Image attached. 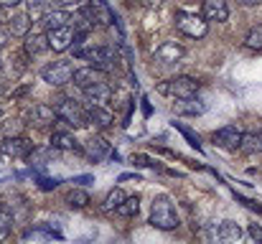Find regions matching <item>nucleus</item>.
<instances>
[{"label":"nucleus","mask_w":262,"mask_h":244,"mask_svg":"<svg viewBox=\"0 0 262 244\" xmlns=\"http://www.w3.org/2000/svg\"><path fill=\"white\" fill-rule=\"evenodd\" d=\"M54 112H56V120L67 122V125L74 127V130H82V127L89 125L87 109H84L77 99H67V97L56 99V102H54Z\"/></svg>","instance_id":"nucleus-2"},{"label":"nucleus","mask_w":262,"mask_h":244,"mask_svg":"<svg viewBox=\"0 0 262 244\" xmlns=\"http://www.w3.org/2000/svg\"><path fill=\"white\" fill-rule=\"evenodd\" d=\"M5 20H8V18H5V10H3V8H0V26H3V23H5Z\"/></svg>","instance_id":"nucleus-43"},{"label":"nucleus","mask_w":262,"mask_h":244,"mask_svg":"<svg viewBox=\"0 0 262 244\" xmlns=\"http://www.w3.org/2000/svg\"><path fill=\"white\" fill-rule=\"evenodd\" d=\"M84 3H87V0H56V5H59V8H64V10H72V8H74V10H79Z\"/></svg>","instance_id":"nucleus-35"},{"label":"nucleus","mask_w":262,"mask_h":244,"mask_svg":"<svg viewBox=\"0 0 262 244\" xmlns=\"http://www.w3.org/2000/svg\"><path fill=\"white\" fill-rule=\"evenodd\" d=\"M10 229H13V214L8 206L0 204V242H5L10 237Z\"/></svg>","instance_id":"nucleus-29"},{"label":"nucleus","mask_w":262,"mask_h":244,"mask_svg":"<svg viewBox=\"0 0 262 244\" xmlns=\"http://www.w3.org/2000/svg\"><path fill=\"white\" fill-rule=\"evenodd\" d=\"M245 46H247V49H252V51H260L262 49V26H255V28L247 33Z\"/></svg>","instance_id":"nucleus-31"},{"label":"nucleus","mask_w":262,"mask_h":244,"mask_svg":"<svg viewBox=\"0 0 262 244\" xmlns=\"http://www.w3.org/2000/svg\"><path fill=\"white\" fill-rule=\"evenodd\" d=\"M31 18H28V13H18V15H13L10 18V33L13 36H26L28 31H31Z\"/></svg>","instance_id":"nucleus-25"},{"label":"nucleus","mask_w":262,"mask_h":244,"mask_svg":"<svg viewBox=\"0 0 262 244\" xmlns=\"http://www.w3.org/2000/svg\"><path fill=\"white\" fill-rule=\"evenodd\" d=\"M82 92H84L87 102H94V104H107V102H110V97H112V84L104 79V81H97V84L87 86V89H82Z\"/></svg>","instance_id":"nucleus-16"},{"label":"nucleus","mask_w":262,"mask_h":244,"mask_svg":"<svg viewBox=\"0 0 262 244\" xmlns=\"http://www.w3.org/2000/svg\"><path fill=\"white\" fill-rule=\"evenodd\" d=\"M41 77L46 84H51V86H64V84H69L72 77H74V66H72V61H54V64H49L43 72H41Z\"/></svg>","instance_id":"nucleus-7"},{"label":"nucleus","mask_w":262,"mask_h":244,"mask_svg":"<svg viewBox=\"0 0 262 244\" xmlns=\"http://www.w3.org/2000/svg\"><path fill=\"white\" fill-rule=\"evenodd\" d=\"M0 153L8 158H28L33 153V143L28 138H5L0 143Z\"/></svg>","instance_id":"nucleus-9"},{"label":"nucleus","mask_w":262,"mask_h":244,"mask_svg":"<svg viewBox=\"0 0 262 244\" xmlns=\"http://www.w3.org/2000/svg\"><path fill=\"white\" fill-rule=\"evenodd\" d=\"M84 109H87V120L89 122H94L97 127H112L115 115L107 109V104H94V102H89Z\"/></svg>","instance_id":"nucleus-12"},{"label":"nucleus","mask_w":262,"mask_h":244,"mask_svg":"<svg viewBox=\"0 0 262 244\" xmlns=\"http://www.w3.org/2000/svg\"><path fill=\"white\" fill-rule=\"evenodd\" d=\"M239 150H242L245 156H255V153H262V127H257V130H250V132H242Z\"/></svg>","instance_id":"nucleus-20"},{"label":"nucleus","mask_w":262,"mask_h":244,"mask_svg":"<svg viewBox=\"0 0 262 244\" xmlns=\"http://www.w3.org/2000/svg\"><path fill=\"white\" fill-rule=\"evenodd\" d=\"M237 3H239V5H247V8H250V5H257V3H262V0H237Z\"/></svg>","instance_id":"nucleus-42"},{"label":"nucleus","mask_w":262,"mask_h":244,"mask_svg":"<svg viewBox=\"0 0 262 244\" xmlns=\"http://www.w3.org/2000/svg\"><path fill=\"white\" fill-rule=\"evenodd\" d=\"M183 54H186V49H183L181 43H176V41H163V43L156 49V59H158L161 64H178V61L183 59Z\"/></svg>","instance_id":"nucleus-11"},{"label":"nucleus","mask_w":262,"mask_h":244,"mask_svg":"<svg viewBox=\"0 0 262 244\" xmlns=\"http://www.w3.org/2000/svg\"><path fill=\"white\" fill-rule=\"evenodd\" d=\"M234 198L239 201V204H245L250 211H257V214H262V204H257V201H252V198H247V196H242V193H237L234 191Z\"/></svg>","instance_id":"nucleus-32"},{"label":"nucleus","mask_w":262,"mask_h":244,"mask_svg":"<svg viewBox=\"0 0 262 244\" xmlns=\"http://www.w3.org/2000/svg\"><path fill=\"white\" fill-rule=\"evenodd\" d=\"M110 150H112V148H110V143H107L104 138H92V140L84 143V148H82V153L87 156L89 161H94V163L104 161V158L110 156Z\"/></svg>","instance_id":"nucleus-17"},{"label":"nucleus","mask_w":262,"mask_h":244,"mask_svg":"<svg viewBox=\"0 0 262 244\" xmlns=\"http://www.w3.org/2000/svg\"><path fill=\"white\" fill-rule=\"evenodd\" d=\"M239 140H242V130L237 125H224L222 130L214 132V143L224 150H237L239 148Z\"/></svg>","instance_id":"nucleus-10"},{"label":"nucleus","mask_w":262,"mask_h":244,"mask_svg":"<svg viewBox=\"0 0 262 244\" xmlns=\"http://www.w3.org/2000/svg\"><path fill=\"white\" fill-rule=\"evenodd\" d=\"M133 163L140 165V168H158V161H153L148 156H133Z\"/></svg>","instance_id":"nucleus-34"},{"label":"nucleus","mask_w":262,"mask_h":244,"mask_svg":"<svg viewBox=\"0 0 262 244\" xmlns=\"http://www.w3.org/2000/svg\"><path fill=\"white\" fill-rule=\"evenodd\" d=\"M176 109L181 112V115H204V104L196 99V97H186V99H178L176 102Z\"/></svg>","instance_id":"nucleus-23"},{"label":"nucleus","mask_w":262,"mask_h":244,"mask_svg":"<svg viewBox=\"0 0 262 244\" xmlns=\"http://www.w3.org/2000/svg\"><path fill=\"white\" fill-rule=\"evenodd\" d=\"M247 232H250V237H252L255 242L262 244V227L260 224H250V229H247Z\"/></svg>","instance_id":"nucleus-36"},{"label":"nucleus","mask_w":262,"mask_h":244,"mask_svg":"<svg viewBox=\"0 0 262 244\" xmlns=\"http://www.w3.org/2000/svg\"><path fill=\"white\" fill-rule=\"evenodd\" d=\"M138 211H140V201H138V196H125V201L115 209V214H117V216H122V219L138 216Z\"/></svg>","instance_id":"nucleus-24"},{"label":"nucleus","mask_w":262,"mask_h":244,"mask_svg":"<svg viewBox=\"0 0 262 244\" xmlns=\"http://www.w3.org/2000/svg\"><path fill=\"white\" fill-rule=\"evenodd\" d=\"M82 59L89 61V66H94V69H102L104 74H110V72H115L117 69V51L112 49V46H87L84 51H82Z\"/></svg>","instance_id":"nucleus-3"},{"label":"nucleus","mask_w":262,"mask_h":244,"mask_svg":"<svg viewBox=\"0 0 262 244\" xmlns=\"http://www.w3.org/2000/svg\"><path fill=\"white\" fill-rule=\"evenodd\" d=\"M23 0H0V8H15V5H20Z\"/></svg>","instance_id":"nucleus-39"},{"label":"nucleus","mask_w":262,"mask_h":244,"mask_svg":"<svg viewBox=\"0 0 262 244\" xmlns=\"http://www.w3.org/2000/svg\"><path fill=\"white\" fill-rule=\"evenodd\" d=\"M8 38H10V36H8L5 31H0V49H5V46H8Z\"/></svg>","instance_id":"nucleus-41"},{"label":"nucleus","mask_w":262,"mask_h":244,"mask_svg":"<svg viewBox=\"0 0 262 244\" xmlns=\"http://www.w3.org/2000/svg\"><path fill=\"white\" fill-rule=\"evenodd\" d=\"M31 125H36V127H49V125H54V120H56V112H54V107H49V104H33V109H31Z\"/></svg>","instance_id":"nucleus-19"},{"label":"nucleus","mask_w":262,"mask_h":244,"mask_svg":"<svg viewBox=\"0 0 262 244\" xmlns=\"http://www.w3.org/2000/svg\"><path fill=\"white\" fill-rule=\"evenodd\" d=\"M26 41H23V51H26V56H41L46 49H49V41H46V33H26L23 36Z\"/></svg>","instance_id":"nucleus-18"},{"label":"nucleus","mask_w":262,"mask_h":244,"mask_svg":"<svg viewBox=\"0 0 262 244\" xmlns=\"http://www.w3.org/2000/svg\"><path fill=\"white\" fill-rule=\"evenodd\" d=\"M82 10L87 13V18L92 20V26L97 28H107V26H115L117 23V18H115V10H112V5L107 3V0H87L84 5H82Z\"/></svg>","instance_id":"nucleus-5"},{"label":"nucleus","mask_w":262,"mask_h":244,"mask_svg":"<svg viewBox=\"0 0 262 244\" xmlns=\"http://www.w3.org/2000/svg\"><path fill=\"white\" fill-rule=\"evenodd\" d=\"M158 92L166 94V97H173V99L196 97L199 81L193 79V77H173V79H168V81H161V84H158Z\"/></svg>","instance_id":"nucleus-4"},{"label":"nucleus","mask_w":262,"mask_h":244,"mask_svg":"<svg viewBox=\"0 0 262 244\" xmlns=\"http://www.w3.org/2000/svg\"><path fill=\"white\" fill-rule=\"evenodd\" d=\"M92 181H94L92 175H77V178H72V183H79V186H87Z\"/></svg>","instance_id":"nucleus-37"},{"label":"nucleus","mask_w":262,"mask_h":244,"mask_svg":"<svg viewBox=\"0 0 262 244\" xmlns=\"http://www.w3.org/2000/svg\"><path fill=\"white\" fill-rule=\"evenodd\" d=\"M0 69H3V64H0Z\"/></svg>","instance_id":"nucleus-45"},{"label":"nucleus","mask_w":262,"mask_h":244,"mask_svg":"<svg viewBox=\"0 0 262 244\" xmlns=\"http://www.w3.org/2000/svg\"><path fill=\"white\" fill-rule=\"evenodd\" d=\"M150 224H153L156 229H163V232L178 229L181 219H178V214H176V206L171 204V198H166V196L153 198V204H150Z\"/></svg>","instance_id":"nucleus-1"},{"label":"nucleus","mask_w":262,"mask_h":244,"mask_svg":"<svg viewBox=\"0 0 262 244\" xmlns=\"http://www.w3.org/2000/svg\"><path fill=\"white\" fill-rule=\"evenodd\" d=\"M140 102H143V115H145V117H150V115H153V107H150V102H148V97H143Z\"/></svg>","instance_id":"nucleus-38"},{"label":"nucleus","mask_w":262,"mask_h":244,"mask_svg":"<svg viewBox=\"0 0 262 244\" xmlns=\"http://www.w3.org/2000/svg\"><path fill=\"white\" fill-rule=\"evenodd\" d=\"M214 237H216L219 242H239V239H242V229H239L234 221H222L219 229L214 232Z\"/></svg>","instance_id":"nucleus-21"},{"label":"nucleus","mask_w":262,"mask_h":244,"mask_svg":"<svg viewBox=\"0 0 262 244\" xmlns=\"http://www.w3.org/2000/svg\"><path fill=\"white\" fill-rule=\"evenodd\" d=\"M51 148H54V150H77V153L82 150L79 143H77L69 132H54V135H51Z\"/></svg>","instance_id":"nucleus-22"},{"label":"nucleus","mask_w":262,"mask_h":244,"mask_svg":"<svg viewBox=\"0 0 262 244\" xmlns=\"http://www.w3.org/2000/svg\"><path fill=\"white\" fill-rule=\"evenodd\" d=\"M46 41H49V49H51V51L61 54V51L72 49V43H74V28H72V26L51 28V31H46Z\"/></svg>","instance_id":"nucleus-8"},{"label":"nucleus","mask_w":262,"mask_h":244,"mask_svg":"<svg viewBox=\"0 0 262 244\" xmlns=\"http://www.w3.org/2000/svg\"><path fill=\"white\" fill-rule=\"evenodd\" d=\"M133 178L138 181L140 175H138V173H122V175H120V181H133Z\"/></svg>","instance_id":"nucleus-40"},{"label":"nucleus","mask_w":262,"mask_h":244,"mask_svg":"<svg viewBox=\"0 0 262 244\" xmlns=\"http://www.w3.org/2000/svg\"><path fill=\"white\" fill-rule=\"evenodd\" d=\"M26 3V8H28V18H33L36 23L41 20V15L51 8V3L54 0H23Z\"/></svg>","instance_id":"nucleus-26"},{"label":"nucleus","mask_w":262,"mask_h":244,"mask_svg":"<svg viewBox=\"0 0 262 244\" xmlns=\"http://www.w3.org/2000/svg\"><path fill=\"white\" fill-rule=\"evenodd\" d=\"M61 181L59 178H43V175H38V188L41 191H51V188H56Z\"/></svg>","instance_id":"nucleus-33"},{"label":"nucleus","mask_w":262,"mask_h":244,"mask_svg":"<svg viewBox=\"0 0 262 244\" xmlns=\"http://www.w3.org/2000/svg\"><path fill=\"white\" fill-rule=\"evenodd\" d=\"M176 28L188 38H204L206 31H209V20L201 18V15H193V13H178L176 15Z\"/></svg>","instance_id":"nucleus-6"},{"label":"nucleus","mask_w":262,"mask_h":244,"mask_svg":"<svg viewBox=\"0 0 262 244\" xmlns=\"http://www.w3.org/2000/svg\"><path fill=\"white\" fill-rule=\"evenodd\" d=\"M67 204H69L72 209H84L89 204V193L84 188H72V191L67 193Z\"/></svg>","instance_id":"nucleus-27"},{"label":"nucleus","mask_w":262,"mask_h":244,"mask_svg":"<svg viewBox=\"0 0 262 244\" xmlns=\"http://www.w3.org/2000/svg\"><path fill=\"white\" fill-rule=\"evenodd\" d=\"M0 120H3V112H0Z\"/></svg>","instance_id":"nucleus-44"},{"label":"nucleus","mask_w":262,"mask_h":244,"mask_svg":"<svg viewBox=\"0 0 262 244\" xmlns=\"http://www.w3.org/2000/svg\"><path fill=\"white\" fill-rule=\"evenodd\" d=\"M201 10H204V18H206V20H216V23H224V20L229 18V8H227V0H204Z\"/></svg>","instance_id":"nucleus-15"},{"label":"nucleus","mask_w":262,"mask_h":244,"mask_svg":"<svg viewBox=\"0 0 262 244\" xmlns=\"http://www.w3.org/2000/svg\"><path fill=\"white\" fill-rule=\"evenodd\" d=\"M69 20H72V18H69V10H64V8L56 5V8H49V10L41 15L38 23H41L46 31H51V28H59V26H69Z\"/></svg>","instance_id":"nucleus-14"},{"label":"nucleus","mask_w":262,"mask_h":244,"mask_svg":"<svg viewBox=\"0 0 262 244\" xmlns=\"http://www.w3.org/2000/svg\"><path fill=\"white\" fill-rule=\"evenodd\" d=\"M173 127L178 130V132H181V135H183V138H186V140H188V145H191V148H196L199 153L204 150V145H201V138H199V135H196L191 127H186V125H183V122H178V120L173 122Z\"/></svg>","instance_id":"nucleus-30"},{"label":"nucleus","mask_w":262,"mask_h":244,"mask_svg":"<svg viewBox=\"0 0 262 244\" xmlns=\"http://www.w3.org/2000/svg\"><path fill=\"white\" fill-rule=\"evenodd\" d=\"M122 201H125V191H122V188H112V191L104 196V201H102V211H115Z\"/></svg>","instance_id":"nucleus-28"},{"label":"nucleus","mask_w":262,"mask_h":244,"mask_svg":"<svg viewBox=\"0 0 262 244\" xmlns=\"http://www.w3.org/2000/svg\"><path fill=\"white\" fill-rule=\"evenodd\" d=\"M74 84L79 86V89H87L92 84H97V81H104L107 79V74L102 72V69H94V66H84V69H74Z\"/></svg>","instance_id":"nucleus-13"}]
</instances>
